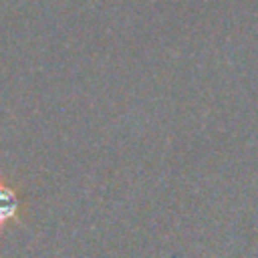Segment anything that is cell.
I'll use <instances>...</instances> for the list:
<instances>
[{
  "instance_id": "6da1fadb",
  "label": "cell",
  "mask_w": 258,
  "mask_h": 258,
  "mask_svg": "<svg viewBox=\"0 0 258 258\" xmlns=\"http://www.w3.org/2000/svg\"><path fill=\"white\" fill-rule=\"evenodd\" d=\"M18 214H20V200L14 187L0 181V228L8 222L18 220Z\"/></svg>"
}]
</instances>
